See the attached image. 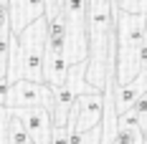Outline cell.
Returning a JSON list of instances; mask_svg holds the SVG:
<instances>
[{"label": "cell", "instance_id": "6da1fadb", "mask_svg": "<svg viewBox=\"0 0 147 144\" xmlns=\"http://www.w3.org/2000/svg\"><path fill=\"white\" fill-rule=\"evenodd\" d=\"M41 104L48 111L53 109V99H51V86L46 81H30V78H15L10 84V106L8 111L15 106H36Z\"/></svg>", "mask_w": 147, "mask_h": 144}, {"label": "cell", "instance_id": "7a4b0ae2", "mask_svg": "<svg viewBox=\"0 0 147 144\" xmlns=\"http://www.w3.org/2000/svg\"><path fill=\"white\" fill-rule=\"evenodd\" d=\"M10 111L23 121V127L30 134L33 144H51V111L46 106H41V104H36V106H15Z\"/></svg>", "mask_w": 147, "mask_h": 144}, {"label": "cell", "instance_id": "3957f363", "mask_svg": "<svg viewBox=\"0 0 147 144\" xmlns=\"http://www.w3.org/2000/svg\"><path fill=\"white\" fill-rule=\"evenodd\" d=\"M104 114V96L102 91H91V94H76V121L71 129H91L102 124Z\"/></svg>", "mask_w": 147, "mask_h": 144}, {"label": "cell", "instance_id": "277c9868", "mask_svg": "<svg viewBox=\"0 0 147 144\" xmlns=\"http://www.w3.org/2000/svg\"><path fill=\"white\" fill-rule=\"evenodd\" d=\"M43 15V0H8V25L18 35L28 23Z\"/></svg>", "mask_w": 147, "mask_h": 144}, {"label": "cell", "instance_id": "5b68a950", "mask_svg": "<svg viewBox=\"0 0 147 144\" xmlns=\"http://www.w3.org/2000/svg\"><path fill=\"white\" fill-rule=\"evenodd\" d=\"M66 73H69V61L63 51H51L46 48L43 53V81L48 86H56L66 81Z\"/></svg>", "mask_w": 147, "mask_h": 144}, {"label": "cell", "instance_id": "8992f818", "mask_svg": "<svg viewBox=\"0 0 147 144\" xmlns=\"http://www.w3.org/2000/svg\"><path fill=\"white\" fill-rule=\"evenodd\" d=\"M30 134L26 131L23 121L18 119L15 114L8 116V127H5V144H30Z\"/></svg>", "mask_w": 147, "mask_h": 144}, {"label": "cell", "instance_id": "52a82bcc", "mask_svg": "<svg viewBox=\"0 0 147 144\" xmlns=\"http://www.w3.org/2000/svg\"><path fill=\"white\" fill-rule=\"evenodd\" d=\"M10 46H13V33H10V25H5V28H0V76L8 73Z\"/></svg>", "mask_w": 147, "mask_h": 144}, {"label": "cell", "instance_id": "ba28073f", "mask_svg": "<svg viewBox=\"0 0 147 144\" xmlns=\"http://www.w3.org/2000/svg\"><path fill=\"white\" fill-rule=\"evenodd\" d=\"M112 5L119 8V10H124V13H132V15H145L147 13V0H114Z\"/></svg>", "mask_w": 147, "mask_h": 144}, {"label": "cell", "instance_id": "9c48e42d", "mask_svg": "<svg viewBox=\"0 0 147 144\" xmlns=\"http://www.w3.org/2000/svg\"><path fill=\"white\" fill-rule=\"evenodd\" d=\"M0 106L3 109L10 106V81H8V76H0Z\"/></svg>", "mask_w": 147, "mask_h": 144}, {"label": "cell", "instance_id": "30bf717a", "mask_svg": "<svg viewBox=\"0 0 147 144\" xmlns=\"http://www.w3.org/2000/svg\"><path fill=\"white\" fill-rule=\"evenodd\" d=\"M51 144H69V129L51 124Z\"/></svg>", "mask_w": 147, "mask_h": 144}, {"label": "cell", "instance_id": "8fae6325", "mask_svg": "<svg viewBox=\"0 0 147 144\" xmlns=\"http://www.w3.org/2000/svg\"><path fill=\"white\" fill-rule=\"evenodd\" d=\"M140 134H142V139L147 142V114H140Z\"/></svg>", "mask_w": 147, "mask_h": 144}, {"label": "cell", "instance_id": "7c38bea8", "mask_svg": "<svg viewBox=\"0 0 147 144\" xmlns=\"http://www.w3.org/2000/svg\"><path fill=\"white\" fill-rule=\"evenodd\" d=\"M5 25H8V5L0 3V28H5Z\"/></svg>", "mask_w": 147, "mask_h": 144}, {"label": "cell", "instance_id": "4fadbf2b", "mask_svg": "<svg viewBox=\"0 0 147 144\" xmlns=\"http://www.w3.org/2000/svg\"><path fill=\"white\" fill-rule=\"evenodd\" d=\"M0 3H3V5H8V0H0Z\"/></svg>", "mask_w": 147, "mask_h": 144}, {"label": "cell", "instance_id": "5bb4252c", "mask_svg": "<svg viewBox=\"0 0 147 144\" xmlns=\"http://www.w3.org/2000/svg\"><path fill=\"white\" fill-rule=\"evenodd\" d=\"M145 18H147V13H145Z\"/></svg>", "mask_w": 147, "mask_h": 144}, {"label": "cell", "instance_id": "9a60e30c", "mask_svg": "<svg viewBox=\"0 0 147 144\" xmlns=\"http://www.w3.org/2000/svg\"><path fill=\"white\" fill-rule=\"evenodd\" d=\"M30 144H33V142H30Z\"/></svg>", "mask_w": 147, "mask_h": 144}]
</instances>
